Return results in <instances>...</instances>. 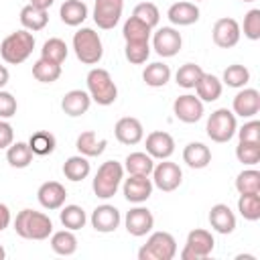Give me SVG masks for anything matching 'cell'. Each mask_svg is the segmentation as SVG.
<instances>
[{
  "label": "cell",
  "instance_id": "3957f363",
  "mask_svg": "<svg viewBox=\"0 0 260 260\" xmlns=\"http://www.w3.org/2000/svg\"><path fill=\"white\" fill-rule=\"evenodd\" d=\"M85 83H87V93L91 98V102L100 104V106H112L118 98V87L110 75L108 69H102V67H93L87 77H85Z\"/></svg>",
  "mask_w": 260,
  "mask_h": 260
},
{
  "label": "cell",
  "instance_id": "836d02e7",
  "mask_svg": "<svg viewBox=\"0 0 260 260\" xmlns=\"http://www.w3.org/2000/svg\"><path fill=\"white\" fill-rule=\"evenodd\" d=\"M142 79H144V83L148 87H162L171 79V67L165 65V63H160V61H154V63H150V65L144 67Z\"/></svg>",
  "mask_w": 260,
  "mask_h": 260
},
{
  "label": "cell",
  "instance_id": "d6a6232c",
  "mask_svg": "<svg viewBox=\"0 0 260 260\" xmlns=\"http://www.w3.org/2000/svg\"><path fill=\"white\" fill-rule=\"evenodd\" d=\"M32 156L35 154H32L28 142H12L6 148V160L14 169H26L32 162Z\"/></svg>",
  "mask_w": 260,
  "mask_h": 260
},
{
  "label": "cell",
  "instance_id": "4316f807",
  "mask_svg": "<svg viewBox=\"0 0 260 260\" xmlns=\"http://www.w3.org/2000/svg\"><path fill=\"white\" fill-rule=\"evenodd\" d=\"M193 89L197 91V98H199L201 102H215V100L221 95L223 85H221V79H217L215 75L203 71V75L199 77V81L195 83Z\"/></svg>",
  "mask_w": 260,
  "mask_h": 260
},
{
  "label": "cell",
  "instance_id": "f1b7e54d",
  "mask_svg": "<svg viewBox=\"0 0 260 260\" xmlns=\"http://www.w3.org/2000/svg\"><path fill=\"white\" fill-rule=\"evenodd\" d=\"M49 244H51V250L55 254H59V256H71L77 250V238L67 228L65 230H59V232H53Z\"/></svg>",
  "mask_w": 260,
  "mask_h": 260
},
{
  "label": "cell",
  "instance_id": "ab89813d",
  "mask_svg": "<svg viewBox=\"0 0 260 260\" xmlns=\"http://www.w3.org/2000/svg\"><path fill=\"white\" fill-rule=\"evenodd\" d=\"M201 75H203L201 65H197V63H185L175 73V81H177V85H181L185 89H193Z\"/></svg>",
  "mask_w": 260,
  "mask_h": 260
},
{
  "label": "cell",
  "instance_id": "d4e9b609",
  "mask_svg": "<svg viewBox=\"0 0 260 260\" xmlns=\"http://www.w3.org/2000/svg\"><path fill=\"white\" fill-rule=\"evenodd\" d=\"M183 160L191 169H205L211 162V150L203 142H189L183 148Z\"/></svg>",
  "mask_w": 260,
  "mask_h": 260
},
{
  "label": "cell",
  "instance_id": "9c48e42d",
  "mask_svg": "<svg viewBox=\"0 0 260 260\" xmlns=\"http://www.w3.org/2000/svg\"><path fill=\"white\" fill-rule=\"evenodd\" d=\"M150 175H152V185L156 189H160V191H167V193L169 191H175L181 185V181H183L181 167L177 162L169 160V158H165L162 162L154 165V169H152Z\"/></svg>",
  "mask_w": 260,
  "mask_h": 260
},
{
  "label": "cell",
  "instance_id": "c3c4849f",
  "mask_svg": "<svg viewBox=\"0 0 260 260\" xmlns=\"http://www.w3.org/2000/svg\"><path fill=\"white\" fill-rule=\"evenodd\" d=\"M16 108H18L16 98H14L10 91L0 89V120H8V118H12V116L16 114Z\"/></svg>",
  "mask_w": 260,
  "mask_h": 260
},
{
  "label": "cell",
  "instance_id": "681fc988",
  "mask_svg": "<svg viewBox=\"0 0 260 260\" xmlns=\"http://www.w3.org/2000/svg\"><path fill=\"white\" fill-rule=\"evenodd\" d=\"M14 142V130L6 120H0V150L8 148Z\"/></svg>",
  "mask_w": 260,
  "mask_h": 260
},
{
  "label": "cell",
  "instance_id": "4dcf8cb0",
  "mask_svg": "<svg viewBox=\"0 0 260 260\" xmlns=\"http://www.w3.org/2000/svg\"><path fill=\"white\" fill-rule=\"evenodd\" d=\"M49 22V14L47 10H41V8H35L32 4H26L22 10H20V24L30 30V32H37V30H43Z\"/></svg>",
  "mask_w": 260,
  "mask_h": 260
},
{
  "label": "cell",
  "instance_id": "44dd1931",
  "mask_svg": "<svg viewBox=\"0 0 260 260\" xmlns=\"http://www.w3.org/2000/svg\"><path fill=\"white\" fill-rule=\"evenodd\" d=\"M209 225L217 232V234H232L236 230V213L230 209V205L225 203H215L209 209Z\"/></svg>",
  "mask_w": 260,
  "mask_h": 260
},
{
  "label": "cell",
  "instance_id": "6da1fadb",
  "mask_svg": "<svg viewBox=\"0 0 260 260\" xmlns=\"http://www.w3.org/2000/svg\"><path fill=\"white\" fill-rule=\"evenodd\" d=\"M14 232L24 240H47L53 234V221L47 213L35 209H22L16 213Z\"/></svg>",
  "mask_w": 260,
  "mask_h": 260
},
{
  "label": "cell",
  "instance_id": "74e56055",
  "mask_svg": "<svg viewBox=\"0 0 260 260\" xmlns=\"http://www.w3.org/2000/svg\"><path fill=\"white\" fill-rule=\"evenodd\" d=\"M32 77L41 83H53L61 77V65L51 63V61L41 57L39 61L32 63Z\"/></svg>",
  "mask_w": 260,
  "mask_h": 260
},
{
  "label": "cell",
  "instance_id": "e575fe53",
  "mask_svg": "<svg viewBox=\"0 0 260 260\" xmlns=\"http://www.w3.org/2000/svg\"><path fill=\"white\" fill-rule=\"evenodd\" d=\"M28 146H30L32 154H37V156H47V154H51V152L55 150L57 140H55V136H53L51 132H47V130H37L35 134H30Z\"/></svg>",
  "mask_w": 260,
  "mask_h": 260
},
{
  "label": "cell",
  "instance_id": "b9f144b4",
  "mask_svg": "<svg viewBox=\"0 0 260 260\" xmlns=\"http://www.w3.org/2000/svg\"><path fill=\"white\" fill-rule=\"evenodd\" d=\"M236 189L238 193H260V171L256 169H244L236 177Z\"/></svg>",
  "mask_w": 260,
  "mask_h": 260
},
{
  "label": "cell",
  "instance_id": "e0dca14e",
  "mask_svg": "<svg viewBox=\"0 0 260 260\" xmlns=\"http://www.w3.org/2000/svg\"><path fill=\"white\" fill-rule=\"evenodd\" d=\"M120 211L110 205V203H104V205H98L93 211H91V228L100 234H110V232H116V228L120 225Z\"/></svg>",
  "mask_w": 260,
  "mask_h": 260
},
{
  "label": "cell",
  "instance_id": "816d5d0a",
  "mask_svg": "<svg viewBox=\"0 0 260 260\" xmlns=\"http://www.w3.org/2000/svg\"><path fill=\"white\" fill-rule=\"evenodd\" d=\"M53 2H55V0H30V4H32L35 8H41V10H49V8L53 6Z\"/></svg>",
  "mask_w": 260,
  "mask_h": 260
},
{
  "label": "cell",
  "instance_id": "2e32d148",
  "mask_svg": "<svg viewBox=\"0 0 260 260\" xmlns=\"http://www.w3.org/2000/svg\"><path fill=\"white\" fill-rule=\"evenodd\" d=\"M232 112L242 118H254L260 112V91L254 87H242L232 102Z\"/></svg>",
  "mask_w": 260,
  "mask_h": 260
},
{
  "label": "cell",
  "instance_id": "1f68e13d",
  "mask_svg": "<svg viewBox=\"0 0 260 260\" xmlns=\"http://www.w3.org/2000/svg\"><path fill=\"white\" fill-rule=\"evenodd\" d=\"M150 32H152V28L148 24H144L142 20H138L136 16H130L122 28V37L126 43H148Z\"/></svg>",
  "mask_w": 260,
  "mask_h": 260
},
{
  "label": "cell",
  "instance_id": "f546056e",
  "mask_svg": "<svg viewBox=\"0 0 260 260\" xmlns=\"http://www.w3.org/2000/svg\"><path fill=\"white\" fill-rule=\"evenodd\" d=\"M152 169H154V158L148 152H130L124 160V171H128V175L148 177Z\"/></svg>",
  "mask_w": 260,
  "mask_h": 260
},
{
  "label": "cell",
  "instance_id": "8fae6325",
  "mask_svg": "<svg viewBox=\"0 0 260 260\" xmlns=\"http://www.w3.org/2000/svg\"><path fill=\"white\" fill-rule=\"evenodd\" d=\"M183 47V37L173 26H160L152 35V49L160 57H175Z\"/></svg>",
  "mask_w": 260,
  "mask_h": 260
},
{
  "label": "cell",
  "instance_id": "ffe728a7",
  "mask_svg": "<svg viewBox=\"0 0 260 260\" xmlns=\"http://www.w3.org/2000/svg\"><path fill=\"white\" fill-rule=\"evenodd\" d=\"M146 152L152 156V158H158V160H165V158H171V154L175 152V140L169 132L165 130H154L146 136Z\"/></svg>",
  "mask_w": 260,
  "mask_h": 260
},
{
  "label": "cell",
  "instance_id": "7c38bea8",
  "mask_svg": "<svg viewBox=\"0 0 260 260\" xmlns=\"http://www.w3.org/2000/svg\"><path fill=\"white\" fill-rule=\"evenodd\" d=\"M211 37H213V43L221 49H232L238 45L240 37H242V28L238 24L236 18H230V16H223L219 20H215L213 24V30H211Z\"/></svg>",
  "mask_w": 260,
  "mask_h": 260
},
{
  "label": "cell",
  "instance_id": "ee69618b",
  "mask_svg": "<svg viewBox=\"0 0 260 260\" xmlns=\"http://www.w3.org/2000/svg\"><path fill=\"white\" fill-rule=\"evenodd\" d=\"M132 16H136L138 20H142L144 24H148L150 28H154L158 24V20H160V12H158L156 4H152V2H140V4H136Z\"/></svg>",
  "mask_w": 260,
  "mask_h": 260
},
{
  "label": "cell",
  "instance_id": "30bf717a",
  "mask_svg": "<svg viewBox=\"0 0 260 260\" xmlns=\"http://www.w3.org/2000/svg\"><path fill=\"white\" fill-rule=\"evenodd\" d=\"M124 10V0H95L93 4V22L98 28L110 30L120 22Z\"/></svg>",
  "mask_w": 260,
  "mask_h": 260
},
{
  "label": "cell",
  "instance_id": "9f6ffc18",
  "mask_svg": "<svg viewBox=\"0 0 260 260\" xmlns=\"http://www.w3.org/2000/svg\"><path fill=\"white\" fill-rule=\"evenodd\" d=\"M193 2H203V0H193Z\"/></svg>",
  "mask_w": 260,
  "mask_h": 260
},
{
  "label": "cell",
  "instance_id": "60d3db41",
  "mask_svg": "<svg viewBox=\"0 0 260 260\" xmlns=\"http://www.w3.org/2000/svg\"><path fill=\"white\" fill-rule=\"evenodd\" d=\"M248 81H250V71L240 63L228 65L221 77V83H225L228 87H246Z\"/></svg>",
  "mask_w": 260,
  "mask_h": 260
},
{
  "label": "cell",
  "instance_id": "603a6c76",
  "mask_svg": "<svg viewBox=\"0 0 260 260\" xmlns=\"http://www.w3.org/2000/svg\"><path fill=\"white\" fill-rule=\"evenodd\" d=\"M89 106H91V98L85 89H71L61 100V110L71 118L85 114L89 110Z\"/></svg>",
  "mask_w": 260,
  "mask_h": 260
},
{
  "label": "cell",
  "instance_id": "52a82bcc",
  "mask_svg": "<svg viewBox=\"0 0 260 260\" xmlns=\"http://www.w3.org/2000/svg\"><path fill=\"white\" fill-rule=\"evenodd\" d=\"M207 136L213 142H228L236 136L238 130V122H236V114L228 108H217L215 112H211V116L207 118Z\"/></svg>",
  "mask_w": 260,
  "mask_h": 260
},
{
  "label": "cell",
  "instance_id": "f6af8a7d",
  "mask_svg": "<svg viewBox=\"0 0 260 260\" xmlns=\"http://www.w3.org/2000/svg\"><path fill=\"white\" fill-rule=\"evenodd\" d=\"M124 55L132 65H142V63H146V59L150 55V45L148 43H126Z\"/></svg>",
  "mask_w": 260,
  "mask_h": 260
},
{
  "label": "cell",
  "instance_id": "d590c367",
  "mask_svg": "<svg viewBox=\"0 0 260 260\" xmlns=\"http://www.w3.org/2000/svg\"><path fill=\"white\" fill-rule=\"evenodd\" d=\"M59 219H61L63 228L75 232V230H81L85 225L87 215H85L83 207H79V205H63L59 211Z\"/></svg>",
  "mask_w": 260,
  "mask_h": 260
},
{
  "label": "cell",
  "instance_id": "d6986e66",
  "mask_svg": "<svg viewBox=\"0 0 260 260\" xmlns=\"http://www.w3.org/2000/svg\"><path fill=\"white\" fill-rule=\"evenodd\" d=\"M37 199L39 203L49 209V211H55V209H61L65 205V199H67V191L65 187L59 183V181H47L39 187L37 191Z\"/></svg>",
  "mask_w": 260,
  "mask_h": 260
},
{
  "label": "cell",
  "instance_id": "db71d44e",
  "mask_svg": "<svg viewBox=\"0 0 260 260\" xmlns=\"http://www.w3.org/2000/svg\"><path fill=\"white\" fill-rule=\"evenodd\" d=\"M4 258H6V250L0 246V260H4Z\"/></svg>",
  "mask_w": 260,
  "mask_h": 260
},
{
  "label": "cell",
  "instance_id": "7bdbcfd3",
  "mask_svg": "<svg viewBox=\"0 0 260 260\" xmlns=\"http://www.w3.org/2000/svg\"><path fill=\"white\" fill-rule=\"evenodd\" d=\"M236 158L246 167L258 165L260 162V142H238Z\"/></svg>",
  "mask_w": 260,
  "mask_h": 260
},
{
  "label": "cell",
  "instance_id": "83f0119b",
  "mask_svg": "<svg viewBox=\"0 0 260 260\" xmlns=\"http://www.w3.org/2000/svg\"><path fill=\"white\" fill-rule=\"evenodd\" d=\"M91 171V165L87 160V156L83 154H75V156H69L65 162H63V175L65 179L73 181V183H79L83 181Z\"/></svg>",
  "mask_w": 260,
  "mask_h": 260
},
{
  "label": "cell",
  "instance_id": "f5cc1de1",
  "mask_svg": "<svg viewBox=\"0 0 260 260\" xmlns=\"http://www.w3.org/2000/svg\"><path fill=\"white\" fill-rule=\"evenodd\" d=\"M8 79H10V73H8V69L4 67V65H0V89L8 83Z\"/></svg>",
  "mask_w": 260,
  "mask_h": 260
},
{
  "label": "cell",
  "instance_id": "ba28073f",
  "mask_svg": "<svg viewBox=\"0 0 260 260\" xmlns=\"http://www.w3.org/2000/svg\"><path fill=\"white\" fill-rule=\"evenodd\" d=\"M215 240L211 236V232L207 230H191L187 234V242L185 248L181 250V260H203L213 252Z\"/></svg>",
  "mask_w": 260,
  "mask_h": 260
},
{
  "label": "cell",
  "instance_id": "bcb514c9",
  "mask_svg": "<svg viewBox=\"0 0 260 260\" xmlns=\"http://www.w3.org/2000/svg\"><path fill=\"white\" fill-rule=\"evenodd\" d=\"M244 37L250 41L260 39V8H252L244 16Z\"/></svg>",
  "mask_w": 260,
  "mask_h": 260
},
{
  "label": "cell",
  "instance_id": "5b68a950",
  "mask_svg": "<svg viewBox=\"0 0 260 260\" xmlns=\"http://www.w3.org/2000/svg\"><path fill=\"white\" fill-rule=\"evenodd\" d=\"M73 51H75V57L83 65H95L104 57V45H102L100 35L87 26L79 28L73 35Z\"/></svg>",
  "mask_w": 260,
  "mask_h": 260
},
{
  "label": "cell",
  "instance_id": "11a10c76",
  "mask_svg": "<svg viewBox=\"0 0 260 260\" xmlns=\"http://www.w3.org/2000/svg\"><path fill=\"white\" fill-rule=\"evenodd\" d=\"M242 2H254V0H242Z\"/></svg>",
  "mask_w": 260,
  "mask_h": 260
},
{
  "label": "cell",
  "instance_id": "7a4b0ae2",
  "mask_svg": "<svg viewBox=\"0 0 260 260\" xmlns=\"http://www.w3.org/2000/svg\"><path fill=\"white\" fill-rule=\"evenodd\" d=\"M32 49H35L32 32L26 30V28H20V30L10 32L0 43V57L10 65H18V63H24L30 57Z\"/></svg>",
  "mask_w": 260,
  "mask_h": 260
},
{
  "label": "cell",
  "instance_id": "8d00e7d4",
  "mask_svg": "<svg viewBox=\"0 0 260 260\" xmlns=\"http://www.w3.org/2000/svg\"><path fill=\"white\" fill-rule=\"evenodd\" d=\"M41 57L51 61V63H57L61 65L65 59H67V45L63 39L59 37H51L43 43V49H41Z\"/></svg>",
  "mask_w": 260,
  "mask_h": 260
},
{
  "label": "cell",
  "instance_id": "4fadbf2b",
  "mask_svg": "<svg viewBox=\"0 0 260 260\" xmlns=\"http://www.w3.org/2000/svg\"><path fill=\"white\" fill-rule=\"evenodd\" d=\"M124 225H126V232L134 238H142L146 236L152 228H154V215L150 209L142 207L140 203L136 207H132L126 217H124Z\"/></svg>",
  "mask_w": 260,
  "mask_h": 260
},
{
  "label": "cell",
  "instance_id": "cb8c5ba5",
  "mask_svg": "<svg viewBox=\"0 0 260 260\" xmlns=\"http://www.w3.org/2000/svg\"><path fill=\"white\" fill-rule=\"evenodd\" d=\"M108 146V140L106 138H98V134L93 130H85L77 136L75 140V148L79 150V154L83 156H100Z\"/></svg>",
  "mask_w": 260,
  "mask_h": 260
},
{
  "label": "cell",
  "instance_id": "ac0fdd59",
  "mask_svg": "<svg viewBox=\"0 0 260 260\" xmlns=\"http://www.w3.org/2000/svg\"><path fill=\"white\" fill-rule=\"evenodd\" d=\"M114 134H116V140L122 142V144H138L142 138H144V128H142V122L138 118H132V116H124L116 122L114 126Z\"/></svg>",
  "mask_w": 260,
  "mask_h": 260
},
{
  "label": "cell",
  "instance_id": "f907efd6",
  "mask_svg": "<svg viewBox=\"0 0 260 260\" xmlns=\"http://www.w3.org/2000/svg\"><path fill=\"white\" fill-rule=\"evenodd\" d=\"M10 209H8V205H4V203H0V232H4L8 225H10Z\"/></svg>",
  "mask_w": 260,
  "mask_h": 260
},
{
  "label": "cell",
  "instance_id": "484cf974",
  "mask_svg": "<svg viewBox=\"0 0 260 260\" xmlns=\"http://www.w3.org/2000/svg\"><path fill=\"white\" fill-rule=\"evenodd\" d=\"M59 16L67 26H79L87 18V4L83 0H65L59 8Z\"/></svg>",
  "mask_w": 260,
  "mask_h": 260
},
{
  "label": "cell",
  "instance_id": "7dc6e473",
  "mask_svg": "<svg viewBox=\"0 0 260 260\" xmlns=\"http://www.w3.org/2000/svg\"><path fill=\"white\" fill-rule=\"evenodd\" d=\"M236 134H238L240 142H260V122L250 120L242 128H238Z\"/></svg>",
  "mask_w": 260,
  "mask_h": 260
},
{
  "label": "cell",
  "instance_id": "8992f818",
  "mask_svg": "<svg viewBox=\"0 0 260 260\" xmlns=\"http://www.w3.org/2000/svg\"><path fill=\"white\" fill-rule=\"evenodd\" d=\"M177 256V240L169 232H154L138 250V260H173Z\"/></svg>",
  "mask_w": 260,
  "mask_h": 260
},
{
  "label": "cell",
  "instance_id": "5bb4252c",
  "mask_svg": "<svg viewBox=\"0 0 260 260\" xmlns=\"http://www.w3.org/2000/svg\"><path fill=\"white\" fill-rule=\"evenodd\" d=\"M173 114L185 124H195L203 118V102L191 93H183L173 102Z\"/></svg>",
  "mask_w": 260,
  "mask_h": 260
},
{
  "label": "cell",
  "instance_id": "277c9868",
  "mask_svg": "<svg viewBox=\"0 0 260 260\" xmlns=\"http://www.w3.org/2000/svg\"><path fill=\"white\" fill-rule=\"evenodd\" d=\"M122 179H124V165H120L118 160H106L100 165L91 181V189L100 199H110L120 189Z\"/></svg>",
  "mask_w": 260,
  "mask_h": 260
},
{
  "label": "cell",
  "instance_id": "7402d4cb",
  "mask_svg": "<svg viewBox=\"0 0 260 260\" xmlns=\"http://www.w3.org/2000/svg\"><path fill=\"white\" fill-rule=\"evenodd\" d=\"M167 16L175 26H189V24L199 20V8H197L195 2L183 0V2L171 4L169 10H167Z\"/></svg>",
  "mask_w": 260,
  "mask_h": 260
},
{
  "label": "cell",
  "instance_id": "f35d334b",
  "mask_svg": "<svg viewBox=\"0 0 260 260\" xmlns=\"http://www.w3.org/2000/svg\"><path fill=\"white\" fill-rule=\"evenodd\" d=\"M238 211L248 221L260 219V193H242L238 199Z\"/></svg>",
  "mask_w": 260,
  "mask_h": 260
},
{
  "label": "cell",
  "instance_id": "9a60e30c",
  "mask_svg": "<svg viewBox=\"0 0 260 260\" xmlns=\"http://www.w3.org/2000/svg\"><path fill=\"white\" fill-rule=\"evenodd\" d=\"M124 185H122V191H124V197L126 201L130 203H144L150 195H152V179L144 177V175H128V179H122Z\"/></svg>",
  "mask_w": 260,
  "mask_h": 260
}]
</instances>
